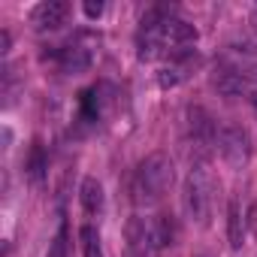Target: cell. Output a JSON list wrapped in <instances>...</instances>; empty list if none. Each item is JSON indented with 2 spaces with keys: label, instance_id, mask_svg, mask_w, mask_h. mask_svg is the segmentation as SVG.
<instances>
[{
  "label": "cell",
  "instance_id": "obj_15",
  "mask_svg": "<svg viewBox=\"0 0 257 257\" xmlns=\"http://www.w3.org/2000/svg\"><path fill=\"white\" fill-rule=\"evenodd\" d=\"M46 257H67V230H64V227H61V233L55 236V242H52V248H49Z\"/></svg>",
  "mask_w": 257,
  "mask_h": 257
},
{
  "label": "cell",
  "instance_id": "obj_19",
  "mask_svg": "<svg viewBox=\"0 0 257 257\" xmlns=\"http://www.w3.org/2000/svg\"><path fill=\"white\" fill-rule=\"evenodd\" d=\"M248 100H251V106L257 109V85H254V88H248Z\"/></svg>",
  "mask_w": 257,
  "mask_h": 257
},
{
  "label": "cell",
  "instance_id": "obj_8",
  "mask_svg": "<svg viewBox=\"0 0 257 257\" xmlns=\"http://www.w3.org/2000/svg\"><path fill=\"white\" fill-rule=\"evenodd\" d=\"M212 82H215V88L224 97H236V94H245L248 91V82H245V76H242L239 67H221Z\"/></svg>",
  "mask_w": 257,
  "mask_h": 257
},
{
  "label": "cell",
  "instance_id": "obj_1",
  "mask_svg": "<svg viewBox=\"0 0 257 257\" xmlns=\"http://www.w3.org/2000/svg\"><path fill=\"white\" fill-rule=\"evenodd\" d=\"M173 161L164 155V152H155L149 155L140 170H137V179H134V200L137 203H158L170 185H173Z\"/></svg>",
  "mask_w": 257,
  "mask_h": 257
},
{
  "label": "cell",
  "instance_id": "obj_17",
  "mask_svg": "<svg viewBox=\"0 0 257 257\" xmlns=\"http://www.w3.org/2000/svg\"><path fill=\"white\" fill-rule=\"evenodd\" d=\"M245 224H248V230L257 236V200L251 203V209H248V218H245Z\"/></svg>",
  "mask_w": 257,
  "mask_h": 257
},
{
  "label": "cell",
  "instance_id": "obj_4",
  "mask_svg": "<svg viewBox=\"0 0 257 257\" xmlns=\"http://www.w3.org/2000/svg\"><path fill=\"white\" fill-rule=\"evenodd\" d=\"M218 152L224 158L227 167L233 170H242L251 158V137L245 127H224V131L218 134Z\"/></svg>",
  "mask_w": 257,
  "mask_h": 257
},
{
  "label": "cell",
  "instance_id": "obj_7",
  "mask_svg": "<svg viewBox=\"0 0 257 257\" xmlns=\"http://www.w3.org/2000/svg\"><path fill=\"white\" fill-rule=\"evenodd\" d=\"M58 64H61V70L64 73H85L88 67H91V49H85L82 43H70V46H64L58 55Z\"/></svg>",
  "mask_w": 257,
  "mask_h": 257
},
{
  "label": "cell",
  "instance_id": "obj_14",
  "mask_svg": "<svg viewBox=\"0 0 257 257\" xmlns=\"http://www.w3.org/2000/svg\"><path fill=\"white\" fill-rule=\"evenodd\" d=\"M79 239H82V254H85V257H103V248H100V233H97L91 224H85V227L79 230Z\"/></svg>",
  "mask_w": 257,
  "mask_h": 257
},
{
  "label": "cell",
  "instance_id": "obj_13",
  "mask_svg": "<svg viewBox=\"0 0 257 257\" xmlns=\"http://www.w3.org/2000/svg\"><path fill=\"white\" fill-rule=\"evenodd\" d=\"M25 170H28V179H31L34 185H40V182L46 179L49 164H46V152H43V146H40V143H34V149H31V155H28Z\"/></svg>",
  "mask_w": 257,
  "mask_h": 257
},
{
  "label": "cell",
  "instance_id": "obj_18",
  "mask_svg": "<svg viewBox=\"0 0 257 257\" xmlns=\"http://www.w3.org/2000/svg\"><path fill=\"white\" fill-rule=\"evenodd\" d=\"M10 43H13V40H10V31H4V34H0V46H4V55L10 52Z\"/></svg>",
  "mask_w": 257,
  "mask_h": 257
},
{
  "label": "cell",
  "instance_id": "obj_16",
  "mask_svg": "<svg viewBox=\"0 0 257 257\" xmlns=\"http://www.w3.org/2000/svg\"><path fill=\"white\" fill-rule=\"evenodd\" d=\"M82 10H85L88 19H100V16H103V4H100V0H85Z\"/></svg>",
  "mask_w": 257,
  "mask_h": 257
},
{
  "label": "cell",
  "instance_id": "obj_12",
  "mask_svg": "<svg viewBox=\"0 0 257 257\" xmlns=\"http://www.w3.org/2000/svg\"><path fill=\"white\" fill-rule=\"evenodd\" d=\"M227 236H230V248H242L245 221H242V212H239V203L236 200L227 203Z\"/></svg>",
  "mask_w": 257,
  "mask_h": 257
},
{
  "label": "cell",
  "instance_id": "obj_20",
  "mask_svg": "<svg viewBox=\"0 0 257 257\" xmlns=\"http://www.w3.org/2000/svg\"><path fill=\"white\" fill-rule=\"evenodd\" d=\"M248 22H251V28H254V31H257V7H254V10H251V13H248Z\"/></svg>",
  "mask_w": 257,
  "mask_h": 257
},
{
  "label": "cell",
  "instance_id": "obj_11",
  "mask_svg": "<svg viewBox=\"0 0 257 257\" xmlns=\"http://www.w3.org/2000/svg\"><path fill=\"white\" fill-rule=\"evenodd\" d=\"M149 230H152V245H155V248H167V245H173V239H176V227H173V218H170V215L152 218V221H149Z\"/></svg>",
  "mask_w": 257,
  "mask_h": 257
},
{
  "label": "cell",
  "instance_id": "obj_3",
  "mask_svg": "<svg viewBox=\"0 0 257 257\" xmlns=\"http://www.w3.org/2000/svg\"><path fill=\"white\" fill-rule=\"evenodd\" d=\"M188 134H191V143L197 149V164H206V152L212 146H218V131H215L212 115L203 106L188 109Z\"/></svg>",
  "mask_w": 257,
  "mask_h": 257
},
{
  "label": "cell",
  "instance_id": "obj_9",
  "mask_svg": "<svg viewBox=\"0 0 257 257\" xmlns=\"http://www.w3.org/2000/svg\"><path fill=\"white\" fill-rule=\"evenodd\" d=\"M197 28L194 25H188V22H182V19H170L167 25H164V40H167V46H176V49H185V46H191V43H197Z\"/></svg>",
  "mask_w": 257,
  "mask_h": 257
},
{
  "label": "cell",
  "instance_id": "obj_10",
  "mask_svg": "<svg viewBox=\"0 0 257 257\" xmlns=\"http://www.w3.org/2000/svg\"><path fill=\"white\" fill-rule=\"evenodd\" d=\"M79 200H82V209H85L88 215L103 212V185H100L94 176H88V179L82 182V188H79Z\"/></svg>",
  "mask_w": 257,
  "mask_h": 257
},
{
  "label": "cell",
  "instance_id": "obj_5",
  "mask_svg": "<svg viewBox=\"0 0 257 257\" xmlns=\"http://www.w3.org/2000/svg\"><path fill=\"white\" fill-rule=\"evenodd\" d=\"M152 230H149V221L134 215L131 221L124 224V257H149L152 251Z\"/></svg>",
  "mask_w": 257,
  "mask_h": 257
},
{
  "label": "cell",
  "instance_id": "obj_2",
  "mask_svg": "<svg viewBox=\"0 0 257 257\" xmlns=\"http://www.w3.org/2000/svg\"><path fill=\"white\" fill-rule=\"evenodd\" d=\"M212 200H215V182L206 164H194L185 182V212L197 224H209L212 215Z\"/></svg>",
  "mask_w": 257,
  "mask_h": 257
},
{
  "label": "cell",
  "instance_id": "obj_6",
  "mask_svg": "<svg viewBox=\"0 0 257 257\" xmlns=\"http://www.w3.org/2000/svg\"><path fill=\"white\" fill-rule=\"evenodd\" d=\"M67 13H70V7L64 0H46V4L34 7L31 22L37 25V31H58L64 25V19H67Z\"/></svg>",
  "mask_w": 257,
  "mask_h": 257
}]
</instances>
